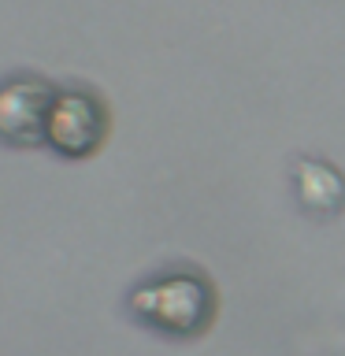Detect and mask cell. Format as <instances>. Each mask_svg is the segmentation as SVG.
I'll list each match as a JSON object with an SVG mask.
<instances>
[{
    "instance_id": "6da1fadb",
    "label": "cell",
    "mask_w": 345,
    "mask_h": 356,
    "mask_svg": "<svg viewBox=\"0 0 345 356\" xmlns=\"http://www.w3.org/2000/svg\"><path fill=\"white\" fill-rule=\"evenodd\" d=\"M130 316L149 327L152 334L175 341H193L211 330L219 316V297L216 286L200 271H167L156 278H145L130 289L127 297Z\"/></svg>"
},
{
    "instance_id": "7a4b0ae2",
    "label": "cell",
    "mask_w": 345,
    "mask_h": 356,
    "mask_svg": "<svg viewBox=\"0 0 345 356\" xmlns=\"http://www.w3.org/2000/svg\"><path fill=\"white\" fill-rule=\"evenodd\" d=\"M111 134V111L93 89L63 86L56 89V100L45 122V145L67 160H89L104 149Z\"/></svg>"
},
{
    "instance_id": "3957f363",
    "label": "cell",
    "mask_w": 345,
    "mask_h": 356,
    "mask_svg": "<svg viewBox=\"0 0 345 356\" xmlns=\"http://www.w3.org/2000/svg\"><path fill=\"white\" fill-rule=\"evenodd\" d=\"M56 86L38 74H11L0 82V141L8 149H41Z\"/></svg>"
},
{
    "instance_id": "277c9868",
    "label": "cell",
    "mask_w": 345,
    "mask_h": 356,
    "mask_svg": "<svg viewBox=\"0 0 345 356\" xmlns=\"http://www.w3.org/2000/svg\"><path fill=\"white\" fill-rule=\"evenodd\" d=\"M297 197L308 211L334 216V211L345 208V175L334 171L323 160H300L297 163Z\"/></svg>"
}]
</instances>
